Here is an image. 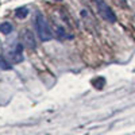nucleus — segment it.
<instances>
[{
    "mask_svg": "<svg viewBox=\"0 0 135 135\" xmlns=\"http://www.w3.org/2000/svg\"><path fill=\"white\" fill-rule=\"evenodd\" d=\"M37 30H38V35L42 41H50L53 38V32L47 25V22L45 20L43 15L41 14L37 15Z\"/></svg>",
    "mask_w": 135,
    "mask_h": 135,
    "instance_id": "obj_1",
    "label": "nucleus"
},
{
    "mask_svg": "<svg viewBox=\"0 0 135 135\" xmlns=\"http://www.w3.org/2000/svg\"><path fill=\"white\" fill-rule=\"evenodd\" d=\"M97 9H99V14L103 16V19L108 20L109 23H115L116 22L115 14L112 12V9L103 2V0H97Z\"/></svg>",
    "mask_w": 135,
    "mask_h": 135,
    "instance_id": "obj_2",
    "label": "nucleus"
},
{
    "mask_svg": "<svg viewBox=\"0 0 135 135\" xmlns=\"http://www.w3.org/2000/svg\"><path fill=\"white\" fill-rule=\"evenodd\" d=\"M22 50H23V45L22 43H18L14 51L9 53V58H11V62H22L23 61V55H22Z\"/></svg>",
    "mask_w": 135,
    "mask_h": 135,
    "instance_id": "obj_3",
    "label": "nucleus"
},
{
    "mask_svg": "<svg viewBox=\"0 0 135 135\" xmlns=\"http://www.w3.org/2000/svg\"><path fill=\"white\" fill-rule=\"evenodd\" d=\"M22 41H23V43L26 45L28 49H35V41H34V37H32L31 31L26 30L23 32V35H22Z\"/></svg>",
    "mask_w": 135,
    "mask_h": 135,
    "instance_id": "obj_4",
    "label": "nucleus"
},
{
    "mask_svg": "<svg viewBox=\"0 0 135 135\" xmlns=\"http://www.w3.org/2000/svg\"><path fill=\"white\" fill-rule=\"evenodd\" d=\"M92 85H93L96 89H103V88L105 86V78H104V77L93 78V80H92Z\"/></svg>",
    "mask_w": 135,
    "mask_h": 135,
    "instance_id": "obj_5",
    "label": "nucleus"
},
{
    "mask_svg": "<svg viewBox=\"0 0 135 135\" xmlns=\"http://www.w3.org/2000/svg\"><path fill=\"white\" fill-rule=\"evenodd\" d=\"M0 31H2L4 35H8L9 32H12V25L8 23V22H3V23L0 25Z\"/></svg>",
    "mask_w": 135,
    "mask_h": 135,
    "instance_id": "obj_6",
    "label": "nucleus"
},
{
    "mask_svg": "<svg viewBox=\"0 0 135 135\" xmlns=\"http://www.w3.org/2000/svg\"><path fill=\"white\" fill-rule=\"evenodd\" d=\"M15 15H16V18H19V19H23V18H26V16L28 15V11H27L26 7H20V8H18V9L15 11Z\"/></svg>",
    "mask_w": 135,
    "mask_h": 135,
    "instance_id": "obj_7",
    "label": "nucleus"
},
{
    "mask_svg": "<svg viewBox=\"0 0 135 135\" xmlns=\"http://www.w3.org/2000/svg\"><path fill=\"white\" fill-rule=\"evenodd\" d=\"M0 68H2V69H4V70H8V69H11V65H9L3 57H0Z\"/></svg>",
    "mask_w": 135,
    "mask_h": 135,
    "instance_id": "obj_8",
    "label": "nucleus"
},
{
    "mask_svg": "<svg viewBox=\"0 0 135 135\" xmlns=\"http://www.w3.org/2000/svg\"><path fill=\"white\" fill-rule=\"evenodd\" d=\"M55 2H61V0H55Z\"/></svg>",
    "mask_w": 135,
    "mask_h": 135,
    "instance_id": "obj_9",
    "label": "nucleus"
}]
</instances>
